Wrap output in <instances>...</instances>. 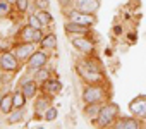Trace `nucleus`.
<instances>
[{
  "mask_svg": "<svg viewBox=\"0 0 146 129\" xmlns=\"http://www.w3.org/2000/svg\"><path fill=\"white\" fill-rule=\"evenodd\" d=\"M76 74L78 78L84 83V84H98V83H108L107 81V74H105V67L103 62L95 55H83V59H79L76 62Z\"/></svg>",
  "mask_w": 146,
  "mask_h": 129,
  "instance_id": "obj_1",
  "label": "nucleus"
},
{
  "mask_svg": "<svg viewBox=\"0 0 146 129\" xmlns=\"http://www.w3.org/2000/svg\"><path fill=\"white\" fill-rule=\"evenodd\" d=\"M110 100V90L108 83H98V84H84L81 91V102L84 103H105Z\"/></svg>",
  "mask_w": 146,
  "mask_h": 129,
  "instance_id": "obj_2",
  "label": "nucleus"
},
{
  "mask_svg": "<svg viewBox=\"0 0 146 129\" xmlns=\"http://www.w3.org/2000/svg\"><path fill=\"white\" fill-rule=\"evenodd\" d=\"M120 117V107L115 103V102H105L102 105V110H100V115L98 119L95 120V127H100V129H107V127H112L113 122Z\"/></svg>",
  "mask_w": 146,
  "mask_h": 129,
  "instance_id": "obj_3",
  "label": "nucleus"
},
{
  "mask_svg": "<svg viewBox=\"0 0 146 129\" xmlns=\"http://www.w3.org/2000/svg\"><path fill=\"white\" fill-rule=\"evenodd\" d=\"M65 21H74V23H79V24H84V26H90V28H95L96 23H98V17L96 14H88V12H81L78 11L76 7H69V9H64L62 11Z\"/></svg>",
  "mask_w": 146,
  "mask_h": 129,
  "instance_id": "obj_4",
  "label": "nucleus"
},
{
  "mask_svg": "<svg viewBox=\"0 0 146 129\" xmlns=\"http://www.w3.org/2000/svg\"><path fill=\"white\" fill-rule=\"evenodd\" d=\"M50 57H52V52L38 47V50L29 57V60L26 62V74H33L36 69L46 66V64L50 62Z\"/></svg>",
  "mask_w": 146,
  "mask_h": 129,
  "instance_id": "obj_5",
  "label": "nucleus"
},
{
  "mask_svg": "<svg viewBox=\"0 0 146 129\" xmlns=\"http://www.w3.org/2000/svg\"><path fill=\"white\" fill-rule=\"evenodd\" d=\"M23 64L19 62V59L16 57V53L11 50V52H5V53H0V71L4 74H16L19 69H21Z\"/></svg>",
  "mask_w": 146,
  "mask_h": 129,
  "instance_id": "obj_6",
  "label": "nucleus"
},
{
  "mask_svg": "<svg viewBox=\"0 0 146 129\" xmlns=\"http://www.w3.org/2000/svg\"><path fill=\"white\" fill-rule=\"evenodd\" d=\"M38 47H40V45H36V43H33V41H28V43H24V41H16L12 52L16 53V57L19 59V62L23 64V66H26V62H28L29 57L38 50Z\"/></svg>",
  "mask_w": 146,
  "mask_h": 129,
  "instance_id": "obj_7",
  "label": "nucleus"
},
{
  "mask_svg": "<svg viewBox=\"0 0 146 129\" xmlns=\"http://www.w3.org/2000/svg\"><path fill=\"white\" fill-rule=\"evenodd\" d=\"M70 43L83 55H95V43L90 36H70Z\"/></svg>",
  "mask_w": 146,
  "mask_h": 129,
  "instance_id": "obj_8",
  "label": "nucleus"
},
{
  "mask_svg": "<svg viewBox=\"0 0 146 129\" xmlns=\"http://www.w3.org/2000/svg\"><path fill=\"white\" fill-rule=\"evenodd\" d=\"M64 31H65V35L69 38L70 36H91L93 28L79 24V23H74V21H65L64 23Z\"/></svg>",
  "mask_w": 146,
  "mask_h": 129,
  "instance_id": "obj_9",
  "label": "nucleus"
},
{
  "mask_svg": "<svg viewBox=\"0 0 146 129\" xmlns=\"http://www.w3.org/2000/svg\"><path fill=\"white\" fill-rule=\"evenodd\" d=\"M55 96H50V95H45V93H40L35 96V105H33V110H35V119H43L46 108L52 105Z\"/></svg>",
  "mask_w": 146,
  "mask_h": 129,
  "instance_id": "obj_10",
  "label": "nucleus"
},
{
  "mask_svg": "<svg viewBox=\"0 0 146 129\" xmlns=\"http://www.w3.org/2000/svg\"><path fill=\"white\" fill-rule=\"evenodd\" d=\"M129 112H131V115H134L144 122L146 120V95H137L134 100H131Z\"/></svg>",
  "mask_w": 146,
  "mask_h": 129,
  "instance_id": "obj_11",
  "label": "nucleus"
},
{
  "mask_svg": "<svg viewBox=\"0 0 146 129\" xmlns=\"http://www.w3.org/2000/svg\"><path fill=\"white\" fill-rule=\"evenodd\" d=\"M141 127L143 120L134 115H120L112 126V129H141Z\"/></svg>",
  "mask_w": 146,
  "mask_h": 129,
  "instance_id": "obj_12",
  "label": "nucleus"
},
{
  "mask_svg": "<svg viewBox=\"0 0 146 129\" xmlns=\"http://www.w3.org/2000/svg\"><path fill=\"white\" fill-rule=\"evenodd\" d=\"M19 88L23 90V93L26 95L28 100H35V96L40 91V83H36L33 78H23L19 83Z\"/></svg>",
  "mask_w": 146,
  "mask_h": 129,
  "instance_id": "obj_13",
  "label": "nucleus"
},
{
  "mask_svg": "<svg viewBox=\"0 0 146 129\" xmlns=\"http://www.w3.org/2000/svg\"><path fill=\"white\" fill-rule=\"evenodd\" d=\"M60 91H62V83L57 78H50L48 81L40 84V93H45V95H50V96H57Z\"/></svg>",
  "mask_w": 146,
  "mask_h": 129,
  "instance_id": "obj_14",
  "label": "nucleus"
},
{
  "mask_svg": "<svg viewBox=\"0 0 146 129\" xmlns=\"http://www.w3.org/2000/svg\"><path fill=\"white\" fill-rule=\"evenodd\" d=\"M100 5H102L100 0H74V7L78 11L88 12V14H96Z\"/></svg>",
  "mask_w": 146,
  "mask_h": 129,
  "instance_id": "obj_15",
  "label": "nucleus"
},
{
  "mask_svg": "<svg viewBox=\"0 0 146 129\" xmlns=\"http://www.w3.org/2000/svg\"><path fill=\"white\" fill-rule=\"evenodd\" d=\"M102 105H103V103H84V107H83V110H81L83 117H84L88 122L95 124V120H96L98 115H100Z\"/></svg>",
  "mask_w": 146,
  "mask_h": 129,
  "instance_id": "obj_16",
  "label": "nucleus"
},
{
  "mask_svg": "<svg viewBox=\"0 0 146 129\" xmlns=\"http://www.w3.org/2000/svg\"><path fill=\"white\" fill-rule=\"evenodd\" d=\"M33 35H35V29L26 23L24 26H21V28L17 29V33H16V36H14V41H24V43L33 41Z\"/></svg>",
  "mask_w": 146,
  "mask_h": 129,
  "instance_id": "obj_17",
  "label": "nucleus"
},
{
  "mask_svg": "<svg viewBox=\"0 0 146 129\" xmlns=\"http://www.w3.org/2000/svg\"><path fill=\"white\" fill-rule=\"evenodd\" d=\"M12 110H14V91H7V93H4V98H2L0 114L7 117Z\"/></svg>",
  "mask_w": 146,
  "mask_h": 129,
  "instance_id": "obj_18",
  "label": "nucleus"
},
{
  "mask_svg": "<svg viewBox=\"0 0 146 129\" xmlns=\"http://www.w3.org/2000/svg\"><path fill=\"white\" fill-rule=\"evenodd\" d=\"M31 78L36 81V83H40V84H43L45 81H48L50 78H53V71L52 69H48L46 66H43V67H40V69H36L33 74H31Z\"/></svg>",
  "mask_w": 146,
  "mask_h": 129,
  "instance_id": "obj_19",
  "label": "nucleus"
},
{
  "mask_svg": "<svg viewBox=\"0 0 146 129\" xmlns=\"http://www.w3.org/2000/svg\"><path fill=\"white\" fill-rule=\"evenodd\" d=\"M40 47L45 48V50H48V52H53V50L57 48V35H55L53 31L46 33L45 38H43V41L40 43Z\"/></svg>",
  "mask_w": 146,
  "mask_h": 129,
  "instance_id": "obj_20",
  "label": "nucleus"
},
{
  "mask_svg": "<svg viewBox=\"0 0 146 129\" xmlns=\"http://www.w3.org/2000/svg\"><path fill=\"white\" fill-rule=\"evenodd\" d=\"M24 115H26V107L24 108H14L9 115H7V124H19L21 120H24Z\"/></svg>",
  "mask_w": 146,
  "mask_h": 129,
  "instance_id": "obj_21",
  "label": "nucleus"
},
{
  "mask_svg": "<svg viewBox=\"0 0 146 129\" xmlns=\"http://www.w3.org/2000/svg\"><path fill=\"white\" fill-rule=\"evenodd\" d=\"M35 14H36V16L40 17V21L43 23L45 29H46V28H50V26L53 28V23H55V21H53L52 14H50L48 11H43V9H35Z\"/></svg>",
  "mask_w": 146,
  "mask_h": 129,
  "instance_id": "obj_22",
  "label": "nucleus"
},
{
  "mask_svg": "<svg viewBox=\"0 0 146 129\" xmlns=\"http://www.w3.org/2000/svg\"><path fill=\"white\" fill-rule=\"evenodd\" d=\"M26 103H28V98H26V95L23 93V90L17 86V88L14 90V108H24Z\"/></svg>",
  "mask_w": 146,
  "mask_h": 129,
  "instance_id": "obj_23",
  "label": "nucleus"
},
{
  "mask_svg": "<svg viewBox=\"0 0 146 129\" xmlns=\"http://www.w3.org/2000/svg\"><path fill=\"white\" fill-rule=\"evenodd\" d=\"M26 19H28L26 23H28V24H29V26H31L33 29H45L43 23H41V21H40V17H38V16L35 14V11H33L31 14H28V17H26Z\"/></svg>",
  "mask_w": 146,
  "mask_h": 129,
  "instance_id": "obj_24",
  "label": "nucleus"
},
{
  "mask_svg": "<svg viewBox=\"0 0 146 129\" xmlns=\"http://www.w3.org/2000/svg\"><path fill=\"white\" fill-rule=\"evenodd\" d=\"M14 38H0V53H5V52H11L14 48Z\"/></svg>",
  "mask_w": 146,
  "mask_h": 129,
  "instance_id": "obj_25",
  "label": "nucleus"
},
{
  "mask_svg": "<svg viewBox=\"0 0 146 129\" xmlns=\"http://www.w3.org/2000/svg\"><path fill=\"white\" fill-rule=\"evenodd\" d=\"M12 7L9 2H5V0H0V19H4V17H9L12 14Z\"/></svg>",
  "mask_w": 146,
  "mask_h": 129,
  "instance_id": "obj_26",
  "label": "nucleus"
},
{
  "mask_svg": "<svg viewBox=\"0 0 146 129\" xmlns=\"http://www.w3.org/2000/svg\"><path fill=\"white\" fill-rule=\"evenodd\" d=\"M33 2L31 0H17V2L14 4V9L19 12V14H26L28 11H29V5H31Z\"/></svg>",
  "mask_w": 146,
  "mask_h": 129,
  "instance_id": "obj_27",
  "label": "nucleus"
},
{
  "mask_svg": "<svg viewBox=\"0 0 146 129\" xmlns=\"http://www.w3.org/2000/svg\"><path fill=\"white\" fill-rule=\"evenodd\" d=\"M57 115H58V110H57V107L50 105V107L46 108L45 115H43V120H46V122H53V120L57 119Z\"/></svg>",
  "mask_w": 146,
  "mask_h": 129,
  "instance_id": "obj_28",
  "label": "nucleus"
},
{
  "mask_svg": "<svg viewBox=\"0 0 146 129\" xmlns=\"http://www.w3.org/2000/svg\"><path fill=\"white\" fill-rule=\"evenodd\" d=\"M33 7H35V9L48 11V9H50V0H35V2H33Z\"/></svg>",
  "mask_w": 146,
  "mask_h": 129,
  "instance_id": "obj_29",
  "label": "nucleus"
},
{
  "mask_svg": "<svg viewBox=\"0 0 146 129\" xmlns=\"http://www.w3.org/2000/svg\"><path fill=\"white\" fill-rule=\"evenodd\" d=\"M45 29H35V35H33V43H36V45H40L41 41H43V38H45Z\"/></svg>",
  "mask_w": 146,
  "mask_h": 129,
  "instance_id": "obj_30",
  "label": "nucleus"
},
{
  "mask_svg": "<svg viewBox=\"0 0 146 129\" xmlns=\"http://www.w3.org/2000/svg\"><path fill=\"white\" fill-rule=\"evenodd\" d=\"M58 5L60 9H69V7H74V0H58Z\"/></svg>",
  "mask_w": 146,
  "mask_h": 129,
  "instance_id": "obj_31",
  "label": "nucleus"
},
{
  "mask_svg": "<svg viewBox=\"0 0 146 129\" xmlns=\"http://www.w3.org/2000/svg\"><path fill=\"white\" fill-rule=\"evenodd\" d=\"M120 33H122V28H120V26H113V35H117V36H119Z\"/></svg>",
  "mask_w": 146,
  "mask_h": 129,
  "instance_id": "obj_32",
  "label": "nucleus"
},
{
  "mask_svg": "<svg viewBox=\"0 0 146 129\" xmlns=\"http://www.w3.org/2000/svg\"><path fill=\"white\" fill-rule=\"evenodd\" d=\"M28 127H38V129H41L43 126L41 124H36V122H31V124H28Z\"/></svg>",
  "mask_w": 146,
  "mask_h": 129,
  "instance_id": "obj_33",
  "label": "nucleus"
},
{
  "mask_svg": "<svg viewBox=\"0 0 146 129\" xmlns=\"http://www.w3.org/2000/svg\"><path fill=\"white\" fill-rule=\"evenodd\" d=\"M2 84H4V72L0 71V88H2Z\"/></svg>",
  "mask_w": 146,
  "mask_h": 129,
  "instance_id": "obj_34",
  "label": "nucleus"
},
{
  "mask_svg": "<svg viewBox=\"0 0 146 129\" xmlns=\"http://www.w3.org/2000/svg\"><path fill=\"white\" fill-rule=\"evenodd\" d=\"M105 55H107V57H112V50H110V48H108V50H105Z\"/></svg>",
  "mask_w": 146,
  "mask_h": 129,
  "instance_id": "obj_35",
  "label": "nucleus"
},
{
  "mask_svg": "<svg viewBox=\"0 0 146 129\" xmlns=\"http://www.w3.org/2000/svg\"><path fill=\"white\" fill-rule=\"evenodd\" d=\"M5 2H9V4H11V5H14V4H16V2H17V0H5Z\"/></svg>",
  "mask_w": 146,
  "mask_h": 129,
  "instance_id": "obj_36",
  "label": "nucleus"
},
{
  "mask_svg": "<svg viewBox=\"0 0 146 129\" xmlns=\"http://www.w3.org/2000/svg\"><path fill=\"white\" fill-rule=\"evenodd\" d=\"M2 98H4V93L0 91V105H2Z\"/></svg>",
  "mask_w": 146,
  "mask_h": 129,
  "instance_id": "obj_37",
  "label": "nucleus"
},
{
  "mask_svg": "<svg viewBox=\"0 0 146 129\" xmlns=\"http://www.w3.org/2000/svg\"><path fill=\"white\" fill-rule=\"evenodd\" d=\"M31 2H35V0H31Z\"/></svg>",
  "mask_w": 146,
  "mask_h": 129,
  "instance_id": "obj_38",
  "label": "nucleus"
}]
</instances>
